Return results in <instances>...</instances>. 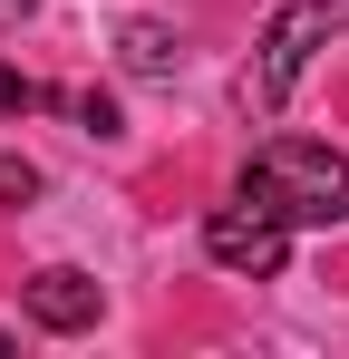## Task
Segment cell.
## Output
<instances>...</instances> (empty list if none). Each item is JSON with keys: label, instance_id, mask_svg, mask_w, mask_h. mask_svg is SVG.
I'll return each instance as SVG.
<instances>
[{"label": "cell", "instance_id": "9", "mask_svg": "<svg viewBox=\"0 0 349 359\" xmlns=\"http://www.w3.org/2000/svg\"><path fill=\"white\" fill-rule=\"evenodd\" d=\"M29 10H39V0H0V29H10V20H29Z\"/></svg>", "mask_w": 349, "mask_h": 359}, {"label": "cell", "instance_id": "8", "mask_svg": "<svg viewBox=\"0 0 349 359\" xmlns=\"http://www.w3.org/2000/svg\"><path fill=\"white\" fill-rule=\"evenodd\" d=\"M39 194V165L29 156H0V204H29Z\"/></svg>", "mask_w": 349, "mask_h": 359}, {"label": "cell", "instance_id": "1", "mask_svg": "<svg viewBox=\"0 0 349 359\" xmlns=\"http://www.w3.org/2000/svg\"><path fill=\"white\" fill-rule=\"evenodd\" d=\"M242 184H262V194L282 204L291 233H330V224H349V156L310 146V136H272V146H252Z\"/></svg>", "mask_w": 349, "mask_h": 359}, {"label": "cell", "instance_id": "7", "mask_svg": "<svg viewBox=\"0 0 349 359\" xmlns=\"http://www.w3.org/2000/svg\"><path fill=\"white\" fill-rule=\"evenodd\" d=\"M39 107H58L39 78H20V68H0V117H39Z\"/></svg>", "mask_w": 349, "mask_h": 359}, {"label": "cell", "instance_id": "4", "mask_svg": "<svg viewBox=\"0 0 349 359\" xmlns=\"http://www.w3.org/2000/svg\"><path fill=\"white\" fill-rule=\"evenodd\" d=\"M29 320L39 330H58V340H78V330H97V311H107V292L78 272V262H49V272H29Z\"/></svg>", "mask_w": 349, "mask_h": 359}, {"label": "cell", "instance_id": "6", "mask_svg": "<svg viewBox=\"0 0 349 359\" xmlns=\"http://www.w3.org/2000/svg\"><path fill=\"white\" fill-rule=\"evenodd\" d=\"M58 107L88 126V136H126V117H116V97H107V88H78V97H58Z\"/></svg>", "mask_w": 349, "mask_h": 359}, {"label": "cell", "instance_id": "5", "mask_svg": "<svg viewBox=\"0 0 349 359\" xmlns=\"http://www.w3.org/2000/svg\"><path fill=\"white\" fill-rule=\"evenodd\" d=\"M116 59L136 68V78H174V59H184V49H174L165 20H126V29H116Z\"/></svg>", "mask_w": 349, "mask_h": 359}, {"label": "cell", "instance_id": "2", "mask_svg": "<svg viewBox=\"0 0 349 359\" xmlns=\"http://www.w3.org/2000/svg\"><path fill=\"white\" fill-rule=\"evenodd\" d=\"M330 29H349V0H282V10L262 20L252 68H242V107H252V117H272L291 88H301V68H310V49H320Z\"/></svg>", "mask_w": 349, "mask_h": 359}, {"label": "cell", "instance_id": "3", "mask_svg": "<svg viewBox=\"0 0 349 359\" xmlns=\"http://www.w3.org/2000/svg\"><path fill=\"white\" fill-rule=\"evenodd\" d=\"M204 252H214L224 272H242V282H272L291 262V214L262 194V184H233V204L204 214Z\"/></svg>", "mask_w": 349, "mask_h": 359}]
</instances>
